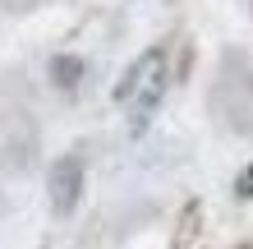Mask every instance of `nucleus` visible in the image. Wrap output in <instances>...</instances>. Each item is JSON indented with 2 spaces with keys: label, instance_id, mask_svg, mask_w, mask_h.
<instances>
[{
  "label": "nucleus",
  "instance_id": "nucleus-1",
  "mask_svg": "<svg viewBox=\"0 0 253 249\" xmlns=\"http://www.w3.org/2000/svg\"><path fill=\"white\" fill-rule=\"evenodd\" d=\"M161 93H166V60H161V51H147L133 60V69L125 74V83L115 88V97H120V106L133 111V129H143V120L157 111Z\"/></svg>",
  "mask_w": 253,
  "mask_h": 249
},
{
  "label": "nucleus",
  "instance_id": "nucleus-3",
  "mask_svg": "<svg viewBox=\"0 0 253 249\" xmlns=\"http://www.w3.org/2000/svg\"><path fill=\"white\" fill-rule=\"evenodd\" d=\"M74 74H79V60H55V79L74 83Z\"/></svg>",
  "mask_w": 253,
  "mask_h": 249
},
{
  "label": "nucleus",
  "instance_id": "nucleus-2",
  "mask_svg": "<svg viewBox=\"0 0 253 249\" xmlns=\"http://www.w3.org/2000/svg\"><path fill=\"white\" fill-rule=\"evenodd\" d=\"M79 175H83L79 157H65V162H55V171H51V203H55L60 212H69V208H74V199H79Z\"/></svg>",
  "mask_w": 253,
  "mask_h": 249
},
{
  "label": "nucleus",
  "instance_id": "nucleus-4",
  "mask_svg": "<svg viewBox=\"0 0 253 249\" xmlns=\"http://www.w3.org/2000/svg\"><path fill=\"white\" fill-rule=\"evenodd\" d=\"M235 189H240V194H244V199H253V166H249V171L240 175V185H235Z\"/></svg>",
  "mask_w": 253,
  "mask_h": 249
}]
</instances>
